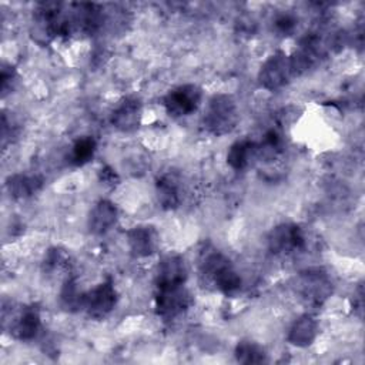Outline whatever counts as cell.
I'll return each instance as SVG.
<instances>
[{"label": "cell", "mask_w": 365, "mask_h": 365, "mask_svg": "<svg viewBox=\"0 0 365 365\" xmlns=\"http://www.w3.org/2000/svg\"><path fill=\"white\" fill-rule=\"evenodd\" d=\"M235 358L241 364H262L267 361V352L254 341H241L235 346Z\"/></svg>", "instance_id": "18"}, {"label": "cell", "mask_w": 365, "mask_h": 365, "mask_svg": "<svg viewBox=\"0 0 365 365\" xmlns=\"http://www.w3.org/2000/svg\"><path fill=\"white\" fill-rule=\"evenodd\" d=\"M202 91L195 84H184L171 90L164 97V107L170 115H190L200 107Z\"/></svg>", "instance_id": "5"}, {"label": "cell", "mask_w": 365, "mask_h": 365, "mask_svg": "<svg viewBox=\"0 0 365 365\" xmlns=\"http://www.w3.org/2000/svg\"><path fill=\"white\" fill-rule=\"evenodd\" d=\"M318 335V321L312 315H301L295 322L291 325L287 339L289 344L305 348L309 346Z\"/></svg>", "instance_id": "13"}, {"label": "cell", "mask_w": 365, "mask_h": 365, "mask_svg": "<svg viewBox=\"0 0 365 365\" xmlns=\"http://www.w3.org/2000/svg\"><path fill=\"white\" fill-rule=\"evenodd\" d=\"M201 274L210 279L220 292L225 295H234L240 292L242 287L240 274L234 269L230 259L218 251L208 252L202 258Z\"/></svg>", "instance_id": "1"}, {"label": "cell", "mask_w": 365, "mask_h": 365, "mask_svg": "<svg viewBox=\"0 0 365 365\" xmlns=\"http://www.w3.org/2000/svg\"><path fill=\"white\" fill-rule=\"evenodd\" d=\"M96 140L93 137H81L78 140H76V143L71 147V153H70V161L74 165H84L87 164L94 153H96Z\"/></svg>", "instance_id": "19"}, {"label": "cell", "mask_w": 365, "mask_h": 365, "mask_svg": "<svg viewBox=\"0 0 365 365\" xmlns=\"http://www.w3.org/2000/svg\"><path fill=\"white\" fill-rule=\"evenodd\" d=\"M13 78H14V70H13V67H6V66H3V68H1V90H3V93H6L7 84L11 83Z\"/></svg>", "instance_id": "22"}, {"label": "cell", "mask_w": 365, "mask_h": 365, "mask_svg": "<svg viewBox=\"0 0 365 365\" xmlns=\"http://www.w3.org/2000/svg\"><path fill=\"white\" fill-rule=\"evenodd\" d=\"M275 27L281 33H289L295 27V20L289 14H282L275 20Z\"/></svg>", "instance_id": "21"}, {"label": "cell", "mask_w": 365, "mask_h": 365, "mask_svg": "<svg viewBox=\"0 0 365 365\" xmlns=\"http://www.w3.org/2000/svg\"><path fill=\"white\" fill-rule=\"evenodd\" d=\"M160 237L155 227L140 224L127 231V244L130 252L135 258H145L153 255L158 248Z\"/></svg>", "instance_id": "8"}, {"label": "cell", "mask_w": 365, "mask_h": 365, "mask_svg": "<svg viewBox=\"0 0 365 365\" xmlns=\"http://www.w3.org/2000/svg\"><path fill=\"white\" fill-rule=\"evenodd\" d=\"M100 178L101 181H104L106 184H114L115 181H118V177L117 174L110 168V167H103L101 171H100Z\"/></svg>", "instance_id": "23"}, {"label": "cell", "mask_w": 365, "mask_h": 365, "mask_svg": "<svg viewBox=\"0 0 365 365\" xmlns=\"http://www.w3.org/2000/svg\"><path fill=\"white\" fill-rule=\"evenodd\" d=\"M41 319L40 312L34 307L23 308V311L11 321L10 332L16 339L30 341L34 339L40 331Z\"/></svg>", "instance_id": "12"}, {"label": "cell", "mask_w": 365, "mask_h": 365, "mask_svg": "<svg viewBox=\"0 0 365 365\" xmlns=\"http://www.w3.org/2000/svg\"><path fill=\"white\" fill-rule=\"evenodd\" d=\"M238 108L228 94H215L210 98L204 115V127L214 135H224L235 128Z\"/></svg>", "instance_id": "2"}, {"label": "cell", "mask_w": 365, "mask_h": 365, "mask_svg": "<svg viewBox=\"0 0 365 365\" xmlns=\"http://www.w3.org/2000/svg\"><path fill=\"white\" fill-rule=\"evenodd\" d=\"M141 118V101L137 97H125L114 108L111 114L113 125L123 131L131 133L138 128Z\"/></svg>", "instance_id": "10"}, {"label": "cell", "mask_w": 365, "mask_h": 365, "mask_svg": "<svg viewBox=\"0 0 365 365\" xmlns=\"http://www.w3.org/2000/svg\"><path fill=\"white\" fill-rule=\"evenodd\" d=\"M6 187L13 198L24 200L40 191L43 178L36 174H13L6 180Z\"/></svg>", "instance_id": "15"}, {"label": "cell", "mask_w": 365, "mask_h": 365, "mask_svg": "<svg viewBox=\"0 0 365 365\" xmlns=\"http://www.w3.org/2000/svg\"><path fill=\"white\" fill-rule=\"evenodd\" d=\"M118 210L108 200H100L94 204L88 214V230L94 235H103L117 222Z\"/></svg>", "instance_id": "11"}, {"label": "cell", "mask_w": 365, "mask_h": 365, "mask_svg": "<svg viewBox=\"0 0 365 365\" xmlns=\"http://www.w3.org/2000/svg\"><path fill=\"white\" fill-rule=\"evenodd\" d=\"M294 73L291 58L282 51H278L269 56L261 66L258 80L264 88L278 90L289 81Z\"/></svg>", "instance_id": "4"}, {"label": "cell", "mask_w": 365, "mask_h": 365, "mask_svg": "<svg viewBox=\"0 0 365 365\" xmlns=\"http://www.w3.org/2000/svg\"><path fill=\"white\" fill-rule=\"evenodd\" d=\"M68 267V255L60 250V248H53L46 254L44 258V269L48 272H58L64 268Z\"/></svg>", "instance_id": "20"}, {"label": "cell", "mask_w": 365, "mask_h": 365, "mask_svg": "<svg viewBox=\"0 0 365 365\" xmlns=\"http://www.w3.org/2000/svg\"><path fill=\"white\" fill-rule=\"evenodd\" d=\"M305 244V235L297 224L285 222L277 225L269 237L268 247L274 254H288L291 251L301 250Z\"/></svg>", "instance_id": "7"}, {"label": "cell", "mask_w": 365, "mask_h": 365, "mask_svg": "<svg viewBox=\"0 0 365 365\" xmlns=\"http://www.w3.org/2000/svg\"><path fill=\"white\" fill-rule=\"evenodd\" d=\"M157 201L164 210H174L180 205V181L171 174H163L155 182Z\"/></svg>", "instance_id": "14"}, {"label": "cell", "mask_w": 365, "mask_h": 365, "mask_svg": "<svg viewBox=\"0 0 365 365\" xmlns=\"http://www.w3.org/2000/svg\"><path fill=\"white\" fill-rule=\"evenodd\" d=\"M117 292L111 279L103 281L93 289L86 292L84 309L91 318L101 319L107 317L115 307Z\"/></svg>", "instance_id": "6"}, {"label": "cell", "mask_w": 365, "mask_h": 365, "mask_svg": "<svg viewBox=\"0 0 365 365\" xmlns=\"http://www.w3.org/2000/svg\"><path fill=\"white\" fill-rule=\"evenodd\" d=\"M255 158H258V144L250 140L235 141L227 153V163L234 170H244Z\"/></svg>", "instance_id": "16"}, {"label": "cell", "mask_w": 365, "mask_h": 365, "mask_svg": "<svg viewBox=\"0 0 365 365\" xmlns=\"http://www.w3.org/2000/svg\"><path fill=\"white\" fill-rule=\"evenodd\" d=\"M191 294L184 285L157 287L155 312L163 319H174L182 315L191 305Z\"/></svg>", "instance_id": "3"}, {"label": "cell", "mask_w": 365, "mask_h": 365, "mask_svg": "<svg viewBox=\"0 0 365 365\" xmlns=\"http://www.w3.org/2000/svg\"><path fill=\"white\" fill-rule=\"evenodd\" d=\"M86 292L78 288L74 278H67L60 291V304L66 311H78L84 308Z\"/></svg>", "instance_id": "17"}, {"label": "cell", "mask_w": 365, "mask_h": 365, "mask_svg": "<svg viewBox=\"0 0 365 365\" xmlns=\"http://www.w3.org/2000/svg\"><path fill=\"white\" fill-rule=\"evenodd\" d=\"M188 277L185 259L181 255L164 257L157 268V287L184 285Z\"/></svg>", "instance_id": "9"}]
</instances>
